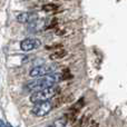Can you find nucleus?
Segmentation results:
<instances>
[{"instance_id":"obj_9","label":"nucleus","mask_w":127,"mask_h":127,"mask_svg":"<svg viewBox=\"0 0 127 127\" xmlns=\"http://www.w3.org/2000/svg\"><path fill=\"white\" fill-rule=\"evenodd\" d=\"M58 7L57 6H55V4H46V6L44 7V10H46V11H51V10H56Z\"/></svg>"},{"instance_id":"obj_11","label":"nucleus","mask_w":127,"mask_h":127,"mask_svg":"<svg viewBox=\"0 0 127 127\" xmlns=\"http://www.w3.org/2000/svg\"><path fill=\"white\" fill-rule=\"evenodd\" d=\"M92 127H98V125H97V124H93Z\"/></svg>"},{"instance_id":"obj_5","label":"nucleus","mask_w":127,"mask_h":127,"mask_svg":"<svg viewBox=\"0 0 127 127\" xmlns=\"http://www.w3.org/2000/svg\"><path fill=\"white\" fill-rule=\"evenodd\" d=\"M40 46H41V41L38 38L33 37H28L20 42V49L22 51H26V53L35 50V49L39 48Z\"/></svg>"},{"instance_id":"obj_6","label":"nucleus","mask_w":127,"mask_h":127,"mask_svg":"<svg viewBox=\"0 0 127 127\" xmlns=\"http://www.w3.org/2000/svg\"><path fill=\"white\" fill-rule=\"evenodd\" d=\"M32 18H36V17H32L29 12H21L17 16V21L20 22V24H27V22L31 21Z\"/></svg>"},{"instance_id":"obj_4","label":"nucleus","mask_w":127,"mask_h":127,"mask_svg":"<svg viewBox=\"0 0 127 127\" xmlns=\"http://www.w3.org/2000/svg\"><path fill=\"white\" fill-rule=\"evenodd\" d=\"M51 109H53V104L49 100H47L35 104V106L31 109V113L37 117H44L46 115H48Z\"/></svg>"},{"instance_id":"obj_1","label":"nucleus","mask_w":127,"mask_h":127,"mask_svg":"<svg viewBox=\"0 0 127 127\" xmlns=\"http://www.w3.org/2000/svg\"><path fill=\"white\" fill-rule=\"evenodd\" d=\"M62 79V75L60 74H49L46 76L39 77V78H36L33 81L27 84L26 89L28 92H38V90H41L44 88L50 87V86H55V84H57L58 81Z\"/></svg>"},{"instance_id":"obj_7","label":"nucleus","mask_w":127,"mask_h":127,"mask_svg":"<svg viewBox=\"0 0 127 127\" xmlns=\"http://www.w3.org/2000/svg\"><path fill=\"white\" fill-rule=\"evenodd\" d=\"M66 125V121L65 118H60V119H57V121H55L54 123H51L50 125H48L47 127H65Z\"/></svg>"},{"instance_id":"obj_10","label":"nucleus","mask_w":127,"mask_h":127,"mask_svg":"<svg viewBox=\"0 0 127 127\" xmlns=\"http://www.w3.org/2000/svg\"><path fill=\"white\" fill-rule=\"evenodd\" d=\"M0 127H7V125L4 124V122L2 119H0Z\"/></svg>"},{"instance_id":"obj_2","label":"nucleus","mask_w":127,"mask_h":127,"mask_svg":"<svg viewBox=\"0 0 127 127\" xmlns=\"http://www.w3.org/2000/svg\"><path fill=\"white\" fill-rule=\"evenodd\" d=\"M59 92H60V88L58 86H50V87L44 88L41 90L32 93V95L30 96V101L33 104H37V103H41V101L50 100Z\"/></svg>"},{"instance_id":"obj_3","label":"nucleus","mask_w":127,"mask_h":127,"mask_svg":"<svg viewBox=\"0 0 127 127\" xmlns=\"http://www.w3.org/2000/svg\"><path fill=\"white\" fill-rule=\"evenodd\" d=\"M57 68L56 64H45V65H40V66H36L29 72V76L31 78H39V77L46 76V75L53 74Z\"/></svg>"},{"instance_id":"obj_8","label":"nucleus","mask_w":127,"mask_h":127,"mask_svg":"<svg viewBox=\"0 0 127 127\" xmlns=\"http://www.w3.org/2000/svg\"><path fill=\"white\" fill-rule=\"evenodd\" d=\"M65 55H66V51L63 50V51H60V53H59V51H57V53L53 54V55L50 56V58H51V59H57V58H59V59H60V58H63Z\"/></svg>"},{"instance_id":"obj_12","label":"nucleus","mask_w":127,"mask_h":127,"mask_svg":"<svg viewBox=\"0 0 127 127\" xmlns=\"http://www.w3.org/2000/svg\"><path fill=\"white\" fill-rule=\"evenodd\" d=\"M7 127H13V126H11L10 124H7Z\"/></svg>"}]
</instances>
